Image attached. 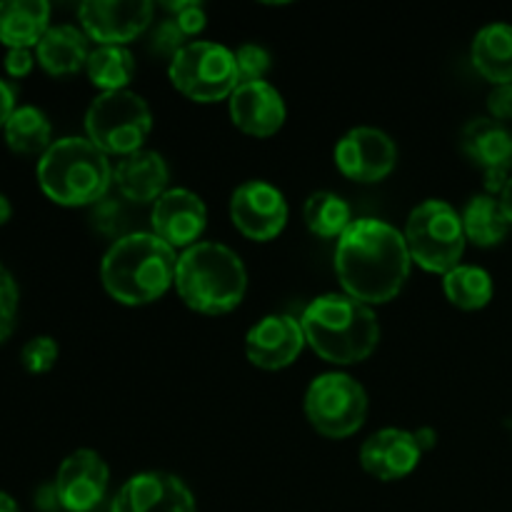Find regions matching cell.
Segmentation results:
<instances>
[{"mask_svg":"<svg viewBox=\"0 0 512 512\" xmlns=\"http://www.w3.org/2000/svg\"><path fill=\"white\" fill-rule=\"evenodd\" d=\"M50 30V5L45 0L0 3V43L13 48H38Z\"/></svg>","mask_w":512,"mask_h":512,"instance_id":"44dd1931","label":"cell"},{"mask_svg":"<svg viewBox=\"0 0 512 512\" xmlns=\"http://www.w3.org/2000/svg\"><path fill=\"white\" fill-rule=\"evenodd\" d=\"M178 253L155 233H130L115 240L100 263L105 293L120 305H150L175 288Z\"/></svg>","mask_w":512,"mask_h":512,"instance_id":"7a4b0ae2","label":"cell"},{"mask_svg":"<svg viewBox=\"0 0 512 512\" xmlns=\"http://www.w3.org/2000/svg\"><path fill=\"white\" fill-rule=\"evenodd\" d=\"M88 35L75 25H50L35 48V60L50 75H73L88 65Z\"/></svg>","mask_w":512,"mask_h":512,"instance_id":"7402d4cb","label":"cell"},{"mask_svg":"<svg viewBox=\"0 0 512 512\" xmlns=\"http://www.w3.org/2000/svg\"><path fill=\"white\" fill-rule=\"evenodd\" d=\"M170 83L195 103H218L238 88L235 53L213 40H190L168 65Z\"/></svg>","mask_w":512,"mask_h":512,"instance_id":"ba28073f","label":"cell"},{"mask_svg":"<svg viewBox=\"0 0 512 512\" xmlns=\"http://www.w3.org/2000/svg\"><path fill=\"white\" fill-rule=\"evenodd\" d=\"M423 450H420L415 433L403 428H383L370 435L360 448V465L368 475L393 483L403 480L418 468Z\"/></svg>","mask_w":512,"mask_h":512,"instance_id":"e0dca14e","label":"cell"},{"mask_svg":"<svg viewBox=\"0 0 512 512\" xmlns=\"http://www.w3.org/2000/svg\"><path fill=\"white\" fill-rule=\"evenodd\" d=\"M305 343L325 363L355 365L368 360L380 343L378 315L345 293L318 295L300 315Z\"/></svg>","mask_w":512,"mask_h":512,"instance_id":"3957f363","label":"cell"},{"mask_svg":"<svg viewBox=\"0 0 512 512\" xmlns=\"http://www.w3.org/2000/svg\"><path fill=\"white\" fill-rule=\"evenodd\" d=\"M463 153L485 173H508L512 165V133L500 120L475 118L463 128Z\"/></svg>","mask_w":512,"mask_h":512,"instance_id":"ffe728a7","label":"cell"},{"mask_svg":"<svg viewBox=\"0 0 512 512\" xmlns=\"http://www.w3.org/2000/svg\"><path fill=\"white\" fill-rule=\"evenodd\" d=\"M15 110V90L5 80H0V128H5L8 118Z\"/></svg>","mask_w":512,"mask_h":512,"instance_id":"d590c367","label":"cell"},{"mask_svg":"<svg viewBox=\"0 0 512 512\" xmlns=\"http://www.w3.org/2000/svg\"><path fill=\"white\" fill-rule=\"evenodd\" d=\"M415 440H418L420 450L428 453V450H433L435 443H438V433H435L433 428H418L415 430Z\"/></svg>","mask_w":512,"mask_h":512,"instance_id":"8d00e7d4","label":"cell"},{"mask_svg":"<svg viewBox=\"0 0 512 512\" xmlns=\"http://www.w3.org/2000/svg\"><path fill=\"white\" fill-rule=\"evenodd\" d=\"M35 55L28 48H13L5 55V70L10 78H25L33 70Z\"/></svg>","mask_w":512,"mask_h":512,"instance_id":"e575fe53","label":"cell"},{"mask_svg":"<svg viewBox=\"0 0 512 512\" xmlns=\"http://www.w3.org/2000/svg\"><path fill=\"white\" fill-rule=\"evenodd\" d=\"M305 418L323 438H350L368 418V393L348 373H323L305 390Z\"/></svg>","mask_w":512,"mask_h":512,"instance_id":"9c48e42d","label":"cell"},{"mask_svg":"<svg viewBox=\"0 0 512 512\" xmlns=\"http://www.w3.org/2000/svg\"><path fill=\"white\" fill-rule=\"evenodd\" d=\"M110 470L103 455L90 448L70 453L55 475V500L68 512H90L100 505L108 490Z\"/></svg>","mask_w":512,"mask_h":512,"instance_id":"5bb4252c","label":"cell"},{"mask_svg":"<svg viewBox=\"0 0 512 512\" xmlns=\"http://www.w3.org/2000/svg\"><path fill=\"white\" fill-rule=\"evenodd\" d=\"M403 235L413 263L440 275L458 268L468 245L463 218L445 200H425L410 210Z\"/></svg>","mask_w":512,"mask_h":512,"instance_id":"8992f818","label":"cell"},{"mask_svg":"<svg viewBox=\"0 0 512 512\" xmlns=\"http://www.w3.org/2000/svg\"><path fill=\"white\" fill-rule=\"evenodd\" d=\"M303 220L318 238H338L353 225V210L348 200L330 190H318L303 205Z\"/></svg>","mask_w":512,"mask_h":512,"instance_id":"83f0119b","label":"cell"},{"mask_svg":"<svg viewBox=\"0 0 512 512\" xmlns=\"http://www.w3.org/2000/svg\"><path fill=\"white\" fill-rule=\"evenodd\" d=\"M228 108L235 128L253 138H270L288 118L283 95L268 80L238 85L228 98Z\"/></svg>","mask_w":512,"mask_h":512,"instance_id":"ac0fdd59","label":"cell"},{"mask_svg":"<svg viewBox=\"0 0 512 512\" xmlns=\"http://www.w3.org/2000/svg\"><path fill=\"white\" fill-rule=\"evenodd\" d=\"M153 130V113L133 90L100 93L85 113V138L105 155H133L143 150Z\"/></svg>","mask_w":512,"mask_h":512,"instance_id":"52a82bcc","label":"cell"},{"mask_svg":"<svg viewBox=\"0 0 512 512\" xmlns=\"http://www.w3.org/2000/svg\"><path fill=\"white\" fill-rule=\"evenodd\" d=\"M410 265L403 230L378 218L353 220L335 248V273L343 293L370 308L398 298L410 278Z\"/></svg>","mask_w":512,"mask_h":512,"instance_id":"6da1fadb","label":"cell"},{"mask_svg":"<svg viewBox=\"0 0 512 512\" xmlns=\"http://www.w3.org/2000/svg\"><path fill=\"white\" fill-rule=\"evenodd\" d=\"M188 43L190 38L180 30L178 20L175 18L163 20L153 33V50H158V53L165 55L168 60H173L175 55H178V50H183Z\"/></svg>","mask_w":512,"mask_h":512,"instance_id":"1f68e13d","label":"cell"},{"mask_svg":"<svg viewBox=\"0 0 512 512\" xmlns=\"http://www.w3.org/2000/svg\"><path fill=\"white\" fill-rule=\"evenodd\" d=\"M460 218H463L465 238H468V243L478 245V248H495V245L508 238L512 228L503 208H500L498 198L490 193L470 198Z\"/></svg>","mask_w":512,"mask_h":512,"instance_id":"cb8c5ba5","label":"cell"},{"mask_svg":"<svg viewBox=\"0 0 512 512\" xmlns=\"http://www.w3.org/2000/svg\"><path fill=\"white\" fill-rule=\"evenodd\" d=\"M498 203H500V208H503V213H505V218H508V223L512 225V173H510L508 183H505L503 190H500Z\"/></svg>","mask_w":512,"mask_h":512,"instance_id":"74e56055","label":"cell"},{"mask_svg":"<svg viewBox=\"0 0 512 512\" xmlns=\"http://www.w3.org/2000/svg\"><path fill=\"white\" fill-rule=\"evenodd\" d=\"M85 70H88L90 83L103 93L128 90L135 78V58L125 45H98L90 50Z\"/></svg>","mask_w":512,"mask_h":512,"instance_id":"484cf974","label":"cell"},{"mask_svg":"<svg viewBox=\"0 0 512 512\" xmlns=\"http://www.w3.org/2000/svg\"><path fill=\"white\" fill-rule=\"evenodd\" d=\"M473 68L493 85L512 83V25L488 23L470 45Z\"/></svg>","mask_w":512,"mask_h":512,"instance_id":"603a6c76","label":"cell"},{"mask_svg":"<svg viewBox=\"0 0 512 512\" xmlns=\"http://www.w3.org/2000/svg\"><path fill=\"white\" fill-rule=\"evenodd\" d=\"M10 215H13V205H10V200L0 193V225L8 223Z\"/></svg>","mask_w":512,"mask_h":512,"instance_id":"f35d334b","label":"cell"},{"mask_svg":"<svg viewBox=\"0 0 512 512\" xmlns=\"http://www.w3.org/2000/svg\"><path fill=\"white\" fill-rule=\"evenodd\" d=\"M208 225L203 198L188 188H168L150 210V233L158 235L173 250H188L200 243Z\"/></svg>","mask_w":512,"mask_h":512,"instance_id":"4fadbf2b","label":"cell"},{"mask_svg":"<svg viewBox=\"0 0 512 512\" xmlns=\"http://www.w3.org/2000/svg\"><path fill=\"white\" fill-rule=\"evenodd\" d=\"M305 345L303 325L293 315H265L245 335V355L260 370L290 368Z\"/></svg>","mask_w":512,"mask_h":512,"instance_id":"2e32d148","label":"cell"},{"mask_svg":"<svg viewBox=\"0 0 512 512\" xmlns=\"http://www.w3.org/2000/svg\"><path fill=\"white\" fill-rule=\"evenodd\" d=\"M445 298L460 310H483L493 300V275L480 265H463L443 275Z\"/></svg>","mask_w":512,"mask_h":512,"instance_id":"4316f807","label":"cell"},{"mask_svg":"<svg viewBox=\"0 0 512 512\" xmlns=\"http://www.w3.org/2000/svg\"><path fill=\"white\" fill-rule=\"evenodd\" d=\"M170 170L168 163L155 150H138L125 155L113 168V183L118 193L133 203H155L168 190Z\"/></svg>","mask_w":512,"mask_h":512,"instance_id":"d6986e66","label":"cell"},{"mask_svg":"<svg viewBox=\"0 0 512 512\" xmlns=\"http://www.w3.org/2000/svg\"><path fill=\"white\" fill-rule=\"evenodd\" d=\"M110 512H198L188 485L178 475L148 470L125 480Z\"/></svg>","mask_w":512,"mask_h":512,"instance_id":"9a60e30c","label":"cell"},{"mask_svg":"<svg viewBox=\"0 0 512 512\" xmlns=\"http://www.w3.org/2000/svg\"><path fill=\"white\" fill-rule=\"evenodd\" d=\"M3 133L8 148L20 155H43L55 143L48 115L40 108H35V105L15 108L8 123H5Z\"/></svg>","mask_w":512,"mask_h":512,"instance_id":"d4e9b609","label":"cell"},{"mask_svg":"<svg viewBox=\"0 0 512 512\" xmlns=\"http://www.w3.org/2000/svg\"><path fill=\"white\" fill-rule=\"evenodd\" d=\"M38 185L65 208L98 205L113 185V165L88 138H60L40 155Z\"/></svg>","mask_w":512,"mask_h":512,"instance_id":"5b68a950","label":"cell"},{"mask_svg":"<svg viewBox=\"0 0 512 512\" xmlns=\"http://www.w3.org/2000/svg\"><path fill=\"white\" fill-rule=\"evenodd\" d=\"M58 355V343H55L50 335H38V338L28 340V343L23 345V350H20V363H23V368L28 370V373L43 375L55 368Z\"/></svg>","mask_w":512,"mask_h":512,"instance_id":"f546056e","label":"cell"},{"mask_svg":"<svg viewBox=\"0 0 512 512\" xmlns=\"http://www.w3.org/2000/svg\"><path fill=\"white\" fill-rule=\"evenodd\" d=\"M15 315H18V285L8 268L0 263V343L13 333Z\"/></svg>","mask_w":512,"mask_h":512,"instance_id":"4dcf8cb0","label":"cell"},{"mask_svg":"<svg viewBox=\"0 0 512 512\" xmlns=\"http://www.w3.org/2000/svg\"><path fill=\"white\" fill-rule=\"evenodd\" d=\"M0 512H20L18 505H15V500L10 498L8 493H3V490H0Z\"/></svg>","mask_w":512,"mask_h":512,"instance_id":"ab89813d","label":"cell"},{"mask_svg":"<svg viewBox=\"0 0 512 512\" xmlns=\"http://www.w3.org/2000/svg\"><path fill=\"white\" fill-rule=\"evenodd\" d=\"M230 220L245 238L268 243L288 225V203L275 185L248 180L230 195Z\"/></svg>","mask_w":512,"mask_h":512,"instance_id":"30bf717a","label":"cell"},{"mask_svg":"<svg viewBox=\"0 0 512 512\" xmlns=\"http://www.w3.org/2000/svg\"><path fill=\"white\" fill-rule=\"evenodd\" d=\"M335 165L355 183H380L398 165L393 138L378 128H353L335 145Z\"/></svg>","mask_w":512,"mask_h":512,"instance_id":"8fae6325","label":"cell"},{"mask_svg":"<svg viewBox=\"0 0 512 512\" xmlns=\"http://www.w3.org/2000/svg\"><path fill=\"white\" fill-rule=\"evenodd\" d=\"M235 53V65H238V85L243 83H260L268 75L273 58L268 50L258 43H245L240 45Z\"/></svg>","mask_w":512,"mask_h":512,"instance_id":"f1b7e54d","label":"cell"},{"mask_svg":"<svg viewBox=\"0 0 512 512\" xmlns=\"http://www.w3.org/2000/svg\"><path fill=\"white\" fill-rule=\"evenodd\" d=\"M170 10H175V20H178L180 30H183L188 38H193V35H198L200 30L205 28V8L200 3H195V0H183V3H168Z\"/></svg>","mask_w":512,"mask_h":512,"instance_id":"d6a6232c","label":"cell"},{"mask_svg":"<svg viewBox=\"0 0 512 512\" xmlns=\"http://www.w3.org/2000/svg\"><path fill=\"white\" fill-rule=\"evenodd\" d=\"M488 110L493 120H510L512 118V83L493 85L488 95Z\"/></svg>","mask_w":512,"mask_h":512,"instance_id":"836d02e7","label":"cell"},{"mask_svg":"<svg viewBox=\"0 0 512 512\" xmlns=\"http://www.w3.org/2000/svg\"><path fill=\"white\" fill-rule=\"evenodd\" d=\"M175 290L195 313L225 315L243 303L248 293V270L228 245L200 240L178 255Z\"/></svg>","mask_w":512,"mask_h":512,"instance_id":"277c9868","label":"cell"},{"mask_svg":"<svg viewBox=\"0 0 512 512\" xmlns=\"http://www.w3.org/2000/svg\"><path fill=\"white\" fill-rule=\"evenodd\" d=\"M150 0H88L78 8L80 30L98 45H125L150 25Z\"/></svg>","mask_w":512,"mask_h":512,"instance_id":"7c38bea8","label":"cell"}]
</instances>
